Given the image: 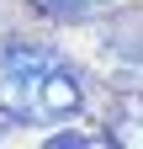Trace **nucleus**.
Here are the masks:
<instances>
[{"label": "nucleus", "instance_id": "f257e3e1", "mask_svg": "<svg viewBox=\"0 0 143 149\" xmlns=\"http://www.w3.org/2000/svg\"><path fill=\"white\" fill-rule=\"evenodd\" d=\"M0 96H6V107L16 117L53 123V117L80 112L85 91H80V74L58 53H48V48H6V59H0Z\"/></svg>", "mask_w": 143, "mask_h": 149}, {"label": "nucleus", "instance_id": "f03ea898", "mask_svg": "<svg viewBox=\"0 0 143 149\" xmlns=\"http://www.w3.org/2000/svg\"><path fill=\"white\" fill-rule=\"evenodd\" d=\"M111 139L117 144H143V96H127L111 117Z\"/></svg>", "mask_w": 143, "mask_h": 149}, {"label": "nucleus", "instance_id": "7ed1b4c3", "mask_svg": "<svg viewBox=\"0 0 143 149\" xmlns=\"http://www.w3.org/2000/svg\"><path fill=\"white\" fill-rule=\"evenodd\" d=\"M96 6H101V0H43V11H53V16H85Z\"/></svg>", "mask_w": 143, "mask_h": 149}]
</instances>
